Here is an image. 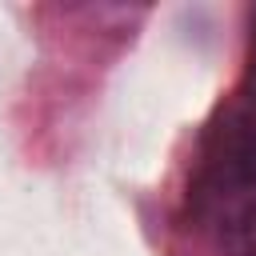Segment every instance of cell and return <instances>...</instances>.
I'll return each instance as SVG.
<instances>
[{
    "mask_svg": "<svg viewBox=\"0 0 256 256\" xmlns=\"http://www.w3.org/2000/svg\"><path fill=\"white\" fill-rule=\"evenodd\" d=\"M188 200L200 216L216 220L228 240L256 228V88L232 100L208 132Z\"/></svg>",
    "mask_w": 256,
    "mask_h": 256,
    "instance_id": "6da1fadb",
    "label": "cell"
}]
</instances>
